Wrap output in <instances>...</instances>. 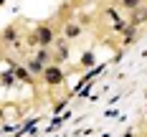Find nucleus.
I'll return each instance as SVG.
<instances>
[{"label":"nucleus","instance_id":"1","mask_svg":"<svg viewBox=\"0 0 147 137\" xmlns=\"http://www.w3.org/2000/svg\"><path fill=\"white\" fill-rule=\"evenodd\" d=\"M43 79H46V84H61V81H63V71H61L59 66H48Z\"/></svg>","mask_w":147,"mask_h":137},{"label":"nucleus","instance_id":"2","mask_svg":"<svg viewBox=\"0 0 147 137\" xmlns=\"http://www.w3.org/2000/svg\"><path fill=\"white\" fill-rule=\"evenodd\" d=\"M36 41H38L41 46H48L51 41H53V30L46 28V26H41V28H38V33H36Z\"/></svg>","mask_w":147,"mask_h":137},{"label":"nucleus","instance_id":"3","mask_svg":"<svg viewBox=\"0 0 147 137\" xmlns=\"http://www.w3.org/2000/svg\"><path fill=\"white\" fill-rule=\"evenodd\" d=\"M30 71L33 74H46V69H43V61H38V59H30Z\"/></svg>","mask_w":147,"mask_h":137},{"label":"nucleus","instance_id":"4","mask_svg":"<svg viewBox=\"0 0 147 137\" xmlns=\"http://www.w3.org/2000/svg\"><path fill=\"white\" fill-rule=\"evenodd\" d=\"M145 20H147V8H140V10H134L132 23H145Z\"/></svg>","mask_w":147,"mask_h":137},{"label":"nucleus","instance_id":"5","mask_svg":"<svg viewBox=\"0 0 147 137\" xmlns=\"http://www.w3.org/2000/svg\"><path fill=\"white\" fill-rule=\"evenodd\" d=\"M122 5L129 8V10H137V8H140V0H122Z\"/></svg>","mask_w":147,"mask_h":137},{"label":"nucleus","instance_id":"6","mask_svg":"<svg viewBox=\"0 0 147 137\" xmlns=\"http://www.w3.org/2000/svg\"><path fill=\"white\" fill-rule=\"evenodd\" d=\"M15 76H18V79H23V81H30V79H28V74H26L23 69H18V66H15Z\"/></svg>","mask_w":147,"mask_h":137},{"label":"nucleus","instance_id":"7","mask_svg":"<svg viewBox=\"0 0 147 137\" xmlns=\"http://www.w3.org/2000/svg\"><path fill=\"white\" fill-rule=\"evenodd\" d=\"M76 33H79V28H76V26H69V28H66V36H71V38L76 36Z\"/></svg>","mask_w":147,"mask_h":137},{"label":"nucleus","instance_id":"8","mask_svg":"<svg viewBox=\"0 0 147 137\" xmlns=\"http://www.w3.org/2000/svg\"><path fill=\"white\" fill-rule=\"evenodd\" d=\"M91 63H94V56H91V53H86V56H84V66H91Z\"/></svg>","mask_w":147,"mask_h":137}]
</instances>
